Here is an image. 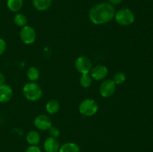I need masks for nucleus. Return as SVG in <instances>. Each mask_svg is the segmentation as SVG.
Listing matches in <instances>:
<instances>
[{
	"instance_id": "obj_2",
	"label": "nucleus",
	"mask_w": 153,
	"mask_h": 152,
	"mask_svg": "<svg viewBox=\"0 0 153 152\" xmlns=\"http://www.w3.org/2000/svg\"><path fill=\"white\" fill-rule=\"evenodd\" d=\"M22 93L24 97L28 101H37L41 98L43 91L36 82H28L24 85Z\"/></svg>"
},
{
	"instance_id": "obj_23",
	"label": "nucleus",
	"mask_w": 153,
	"mask_h": 152,
	"mask_svg": "<svg viewBox=\"0 0 153 152\" xmlns=\"http://www.w3.org/2000/svg\"><path fill=\"white\" fill-rule=\"evenodd\" d=\"M25 152H42L40 148L37 145H30L25 150Z\"/></svg>"
},
{
	"instance_id": "obj_9",
	"label": "nucleus",
	"mask_w": 153,
	"mask_h": 152,
	"mask_svg": "<svg viewBox=\"0 0 153 152\" xmlns=\"http://www.w3.org/2000/svg\"><path fill=\"white\" fill-rule=\"evenodd\" d=\"M108 74V69L104 65H97L91 70V76L96 80H101L105 78Z\"/></svg>"
},
{
	"instance_id": "obj_24",
	"label": "nucleus",
	"mask_w": 153,
	"mask_h": 152,
	"mask_svg": "<svg viewBox=\"0 0 153 152\" xmlns=\"http://www.w3.org/2000/svg\"><path fill=\"white\" fill-rule=\"evenodd\" d=\"M123 0H108L109 3H111L113 5H117V4H120V3H122V1Z\"/></svg>"
},
{
	"instance_id": "obj_1",
	"label": "nucleus",
	"mask_w": 153,
	"mask_h": 152,
	"mask_svg": "<svg viewBox=\"0 0 153 152\" xmlns=\"http://www.w3.org/2000/svg\"><path fill=\"white\" fill-rule=\"evenodd\" d=\"M114 6L109 2H101L95 4L90 9L88 18L95 25H104L108 23L114 18Z\"/></svg>"
},
{
	"instance_id": "obj_11",
	"label": "nucleus",
	"mask_w": 153,
	"mask_h": 152,
	"mask_svg": "<svg viewBox=\"0 0 153 152\" xmlns=\"http://www.w3.org/2000/svg\"><path fill=\"white\" fill-rule=\"evenodd\" d=\"M13 97V90L11 87L7 84L0 86V103L8 102Z\"/></svg>"
},
{
	"instance_id": "obj_16",
	"label": "nucleus",
	"mask_w": 153,
	"mask_h": 152,
	"mask_svg": "<svg viewBox=\"0 0 153 152\" xmlns=\"http://www.w3.org/2000/svg\"><path fill=\"white\" fill-rule=\"evenodd\" d=\"M27 77L31 82H36L40 78V71L34 66H31L28 69L26 73Z\"/></svg>"
},
{
	"instance_id": "obj_13",
	"label": "nucleus",
	"mask_w": 153,
	"mask_h": 152,
	"mask_svg": "<svg viewBox=\"0 0 153 152\" xmlns=\"http://www.w3.org/2000/svg\"><path fill=\"white\" fill-rule=\"evenodd\" d=\"M26 141L31 145H37L40 141V134L36 131H30L26 134Z\"/></svg>"
},
{
	"instance_id": "obj_10",
	"label": "nucleus",
	"mask_w": 153,
	"mask_h": 152,
	"mask_svg": "<svg viewBox=\"0 0 153 152\" xmlns=\"http://www.w3.org/2000/svg\"><path fill=\"white\" fill-rule=\"evenodd\" d=\"M61 145L56 138L48 137L43 143V148L46 152H58Z\"/></svg>"
},
{
	"instance_id": "obj_15",
	"label": "nucleus",
	"mask_w": 153,
	"mask_h": 152,
	"mask_svg": "<svg viewBox=\"0 0 153 152\" xmlns=\"http://www.w3.org/2000/svg\"><path fill=\"white\" fill-rule=\"evenodd\" d=\"M46 110L49 114H55L60 110V103L56 99H50L46 103Z\"/></svg>"
},
{
	"instance_id": "obj_4",
	"label": "nucleus",
	"mask_w": 153,
	"mask_h": 152,
	"mask_svg": "<svg viewBox=\"0 0 153 152\" xmlns=\"http://www.w3.org/2000/svg\"><path fill=\"white\" fill-rule=\"evenodd\" d=\"M115 20L119 25L123 26H128L134 22L135 16L132 10L128 8L120 9L115 13Z\"/></svg>"
},
{
	"instance_id": "obj_17",
	"label": "nucleus",
	"mask_w": 153,
	"mask_h": 152,
	"mask_svg": "<svg viewBox=\"0 0 153 152\" xmlns=\"http://www.w3.org/2000/svg\"><path fill=\"white\" fill-rule=\"evenodd\" d=\"M23 5L22 0H7V6L12 12H17L21 10Z\"/></svg>"
},
{
	"instance_id": "obj_14",
	"label": "nucleus",
	"mask_w": 153,
	"mask_h": 152,
	"mask_svg": "<svg viewBox=\"0 0 153 152\" xmlns=\"http://www.w3.org/2000/svg\"><path fill=\"white\" fill-rule=\"evenodd\" d=\"M80 147L76 143L68 142L60 147L58 152H80Z\"/></svg>"
},
{
	"instance_id": "obj_18",
	"label": "nucleus",
	"mask_w": 153,
	"mask_h": 152,
	"mask_svg": "<svg viewBox=\"0 0 153 152\" xmlns=\"http://www.w3.org/2000/svg\"><path fill=\"white\" fill-rule=\"evenodd\" d=\"M93 82V78L89 74H82L79 79L80 85L84 88H88L91 86Z\"/></svg>"
},
{
	"instance_id": "obj_7",
	"label": "nucleus",
	"mask_w": 153,
	"mask_h": 152,
	"mask_svg": "<svg viewBox=\"0 0 153 152\" xmlns=\"http://www.w3.org/2000/svg\"><path fill=\"white\" fill-rule=\"evenodd\" d=\"M117 84L112 79L103 80L100 86V93L103 98H109L116 92Z\"/></svg>"
},
{
	"instance_id": "obj_5",
	"label": "nucleus",
	"mask_w": 153,
	"mask_h": 152,
	"mask_svg": "<svg viewBox=\"0 0 153 152\" xmlns=\"http://www.w3.org/2000/svg\"><path fill=\"white\" fill-rule=\"evenodd\" d=\"M75 67L81 74H89L92 69L93 65L91 59L88 57L82 55L76 58L75 61Z\"/></svg>"
},
{
	"instance_id": "obj_8",
	"label": "nucleus",
	"mask_w": 153,
	"mask_h": 152,
	"mask_svg": "<svg viewBox=\"0 0 153 152\" xmlns=\"http://www.w3.org/2000/svg\"><path fill=\"white\" fill-rule=\"evenodd\" d=\"M34 126L40 131H46L49 130L52 126V120L48 116L45 114H40L36 116L34 121Z\"/></svg>"
},
{
	"instance_id": "obj_19",
	"label": "nucleus",
	"mask_w": 153,
	"mask_h": 152,
	"mask_svg": "<svg viewBox=\"0 0 153 152\" xmlns=\"http://www.w3.org/2000/svg\"><path fill=\"white\" fill-rule=\"evenodd\" d=\"M13 22H14V23L16 25L22 28V27L26 25L27 22H28V19H27L26 16L25 14H23V13H17L14 16Z\"/></svg>"
},
{
	"instance_id": "obj_6",
	"label": "nucleus",
	"mask_w": 153,
	"mask_h": 152,
	"mask_svg": "<svg viewBox=\"0 0 153 152\" xmlns=\"http://www.w3.org/2000/svg\"><path fill=\"white\" fill-rule=\"evenodd\" d=\"M19 37L23 43L26 45H31L34 43L37 37L36 31L31 25H25L21 28L19 31Z\"/></svg>"
},
{
	"instance_id": "obj_20",
	"label": "nucleus",
	"mask_w": 153,
	"mask_h": 152,
	"mask_svg": "<svg viewBox=\"0 0 153 152\" xmlns=\"http://www.w3.org/2000/svg\"><path fill=\"white\" fill-rule=\"evenodd\" d=\"M126 75L125 73L122 72H117L113 78V80L117 85L122 84L126 81Z\"/></svg>"
},
{
	"instance_id": "obj_3",
	"label": "nucleus",
	"mask_w": 153,
	"mask_h": 152,
	"mask_svg": "<svg viewBox=\"0 0 153 152\" xmlns=\"http://www.w3.org/2000/svg\"><path fill=\"white\" fill-rule=\"evenodd\" d=\"M99 110L98 103L92 98L83 100L79 105V111L82 116L90 117L95 115Z\"/></svg>"
},
{
	"instance_id": "obj_25",
	"label": "nucleus",
	"mask_w": 153,
	"mask_h": 152,
	"mask_svg": "<svg viewBox=\"0 0 153 152\" xmlns=\"http://www.w3.org/2000/svg\"><path fill=\"white\" fill-rule=\"evenodd\" d=\"M4 83H5V77L3 73L0 72V86L4 84Z\"/></svg>"
},
{
	"instance_id": "obj_21",
	"label": "nucleus",
	"mask_w": 153,
	"mask_h": 152,
	"mask_svg": "<svg viewBox=\"0 0 153 152\" xmlns=\"http://www.w3.org/2000/svg\"><path fill=\"white\" fill-rule=\"evenodd\" d=\"M48 131H49V134L51 137L57 139L60 136V130L57 127L52 125Z\"/></svg>"
},
{
	"instance_id": "obj_12",
	"label": "nucleus",
	"mask_w": 153,
	"mask_h": 152,
	"mask_svg": "<svg viewBox=\"0 0 153 152\" xmlns=\"http://www.w3.org/2000/svg\"><path fill=\"white\" fill-rule=\"evenodd\" d=\"M32 4L36 10L39 11H44L51 7L52 0H32Z\"/></svg>"
},
{
	"instance_id": "obj_22",
	"label": "nucleus",
	"mask_w": 153,
	"mask_h": 152,
	"mask_svg": "<svg viewBox=\"0 0 153 152\" xmlns=\"http://www.w3.org/2000/svg\"><path fill=\"white\" fill-rule=\"evenodd\" d=\"M6 48H7V43L5 40L2 38H0V55H1L5 52Z\"/></svg>"
}]
</instances>
